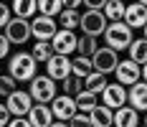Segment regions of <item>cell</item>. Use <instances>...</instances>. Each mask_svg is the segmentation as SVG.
Segmentation results:
<instances>
[{
    "label": "cell",
    "instance_id": "obj_1",
    "mask_svg": "<svg viewBox=\"0 0 147 127\" xmlns=\"http://www.w3.org/2000/svg\"><path fill=\"white\" fill-rule=\"evenodd\" d=\"M8 74L13 76L18 84L23 81H30L36 74H38V61L33 58L30 51H18L8 58Z\"/></svg>",
    "mask_w": 147,
    "mask_h": 127
},
{
    "label": "cell",
    "instance_id": "obj_2",
    "mask_svg": "<svg viewBox=\"0 0 147 127\" xmlns=\"http://www.w3.org/2000/svg\"><path fill=\"white\" fill-rule=\"evenodd\" d=\"M132 38H134V31L124 20H114L104 31V46H109L114 51H127V46L132 43Z\"/></svg>",
    "mask_w": 147,
    "mask_h": 127
},
{
    "label": "cell",
    "instance_id": "obj_3",
    "mask_svg": "<svg viewBox=\"0 0 147 127\" xmlns=\"http://www.w3.org/2000/svg\"><path fill=\"white\" fill-rule=\"evenodd\" d=\"M28 94L33 102H41V104H51V99L59 94V81H53L48 74H36L33 79L28 81Z\"/></svg>",
    "mask_w": 147,
    "mask_h": 127
},
{
    "label": "cell",
    "instance_id": "obj_4",
    "mask_svg": "<svg viewBox=\"0 0 147 127\" xmlns=\"http://www.w3.org/2000/svg\"><path fill=\"white\" fill-rule=\"evenodd\" d=\"M3 33L8 36L10 46H26V43L33 38V33H30V20L18 18V15H13V18L8 20V26L3 28Z\"/></svg>",
    "mask_w": 147,
    "mask_h": 127
},
{
    "label": "cell",
    "instance_id": "obj_5",
    "mask_svg": "<svg viewBox=\"0 0 147 127\" xmlns=\"http://www.w3.org/2000/svg\"><path fill=\"white\" fill-rule=\"evenodd\" d=\"M107 26H109V20H107V15L102 13V10H84L81 13V20H79V28H81V33H86V36H104V31H107Z\"/></svg>",
    "mask_w": 147,
    "mask_h": 127
},
{
    "label": "cell",
    "instance_id": "obj_6",
    "mask_svg": "<svg viewBox=\"0 0 147 127\" xmlns=\"http://www.w3.org/2000/svg\"><path fill=\"white\" fill-rule=\"evenodd\" d=\"M91 64H94V71H99V74H114L119 64V51L109 48V46H99L91 56Z\"/></svg>",
    "mask_w": 147,
    "mask_h": 127
},
{
    "label": "cell",
    "instance_id": "obj_7",
    "mask_svg": "<svg viewBox=\"0 0 147 127\" xmlns=\"http://www.w3.org/2000/svg\"><path fill=\"white\" fill-rule=\"evenodd\" d=\"M56 31H59V23H56V18H51V15L36 13L30 18V33H33L36 41H51Z\"/></svg>",
    "mask_w": 147,
    "mask_h": 127
},
{
    "label": "cell",
    "instance_id": "obj_8",
    "mask_svg": "<svg viewBox=\"0 0 147 127\" xmlns=\"http://www.w3.org/2000/svg\"><path fill=\"white\" fill-rule=\"evenodd\" d=\"M51 112H53V120H61V122H69L74 114L79 112V107H76V99L71 94H56V97L51 99Z\"/></svg>",
    "mask_w": 147,
    "mask_h": 127
},
{
    "label": "cell",
    "instance_id": "obj_9",
    "mask_svg": "<svg viewBox=\"0 0 147 127\" xmlns=\"http://www.w3.org/2000/svg\"><path fill=\"white\" fill-rule=\"evenodd\" d=\"M5 107H8L10 117H26L28 109L33 107V99H30L28 92H23V89H13V92L5 97Z\"/></svg>",
    "mask_w": 147,
    "mask_h": 127
},
{
    "label": "cell",
    "instance_id": "obj_10",
    "mask_svg": "<svg viewBox=\"0 0 147 127\" xmlns=\"http://www.w3.org/2000/svg\"><path fill=\"white\" fill-rule=\"evenodd\" d=\"M114 76H117L119 84L132 86L134 81H140V79H142V66H140L137 61H132V58H119L117 69H114Z\"/></svg>",
    "mask_w": 147,
    "mask_h": 127
},
{
    "label": "cell",
    "instance_id": "obj_11",
    "mask_svg": "<svg viewBox=\"0 0 147 127\" xmlns=\"http://www.w3.org/2000/svg\"><path fill=\"white\" fill-rule=\"evenodd\" d=\"M76 41H79V36H76L74 31L59 28L56 33H53V38H51L53 54H63V56H71L74 51H76Z\"/></svg>",
    "mask_w": 147,
    "mask_h": 127
},
{
    "label": "cell",
    "instance_id": "obj_12",
    "mask_svg": "<svg viewBox=\"0 0 147 127\" xmlns=\"http://www.w3.org/2000/svg\"><path fill=\"white\" fill-rule=\"evenodd\" d=\"M46 74L53 79V81H61L71 74V58L63 56V54H53V56L46 61Z\"/></svg>",
    "mask_w": 147,
    "mask_h": 127
},
{
    "label": "cell",
    "instance_id": "obj_13",
    "mask_svg": "<svg viewBox=\"0 0 147 127\" xmlns=\"http://www.w3.org/2000/svg\"><path fill=\"white\" fill-rule=\"evenodd\" d=\"M102 104L112 107V109H119L122 104H127V86L114 81V84H107L102 92Z\"/></svg>",
    "mask_w": 147,
    "mask_h": 127
},
{
    "label": "cell",
    "instance_id": "obj_14",
    "mask_svg": "<svg viewBox=\"0 0 147 127\" xmlns=\"http://www.w3.org/2000/svg\"><path fill=\"white\" fill-rule=\"evenodd\" d=\"M28 122L33 127H48L53 122V112H51V104H41V102H33V107L28 109Z\"/></svg>",
    "mask_w": 147,
    "mask_h": 127
},
{
    "label": "cell",
    "instance_id": "obj_15",
    "mask_svg": "<svg viewBox=\"0 0 147 127\" xmlns=\"http://www.w3.org/2000/svg\"><path fill=\"white\" fill-rule=\"evenodd\" d=\"M127 26L132 31L142 28L147 23V5H142V3H132V5H127L124 8V18H122Z\"/></svg>",
    "mask_w": 147,
    "mask_h": 127
},
{
    "label": "cell",
    "instance_id": "obj_16",
    "mask_svg": "<svg viewBox=\"0 0 147 127\" xmlns=\"http://www.w3.org/2000/svg\"><path fill=\"white\" fill-rule=\"evenodd\" d=\"M127 102L132 104L137 112H147V81H134L127 89Z\"/></svg>",
    "mask_w": 147,
    "mask_h": 127
},
{
    "label": "cell",
    "instance_id": "obj_17",
    "mask_svg": "<svg viewBox=\"0 0 147 127\" xmlns=\"http://www.w3.org/2000/svg\"><path fill=\"white\" fill-rule=\"evenodd\" d=\"M140 125V112L132 104H122L114 109V127H137Z\"/></svg>",
    "mask_w": 147,
    "mask_h": 127
},
{
    "label": "cell",
    "instance_id": "obj_18",
    "mask_svg": "<svg viewBox=\"0 0 147 127\" xmlns=\"http://www.w3.org/2000/svg\"><path fill=\"white\" fill-rule=\"evenodd\" d=\"M89 120H91V127H112L114 125V109L107 104H96L89 112Z\"/></svg>",
    "mask_w": 147,
    "mask_h": 127
},
{
    "label": "cell",
    "instance_id": "obj_19",
    "mask_svg": "<svg viewBox=\"0 0 147 127\" xmlns=\"http://www.w3.org/2000/svg\"><path fill=\"white\" fill-rule=\"evenodd\" d=\"M10 10H13V15H18V18L30 20L33 15L38 13V0H13V3H10Z\"/></svg>",
    "mask_w": 147,
    "mask_h": 127
},
{
    "label": "cell",
    "instance_id": "obj_20",
    "mask_svg": "<svg viewBox=\"0 0 147 127\" xmlns=\"http://www.w3.org/2000/svg\"><path fill=\"white\" fill-rule=\"evenodd\" d=\"M79 20H81V13L74 10V8H63V10L56 15L59 28H66V31H76V28H79Z\"/></svg>",
    "mask_w": 147,
    "mask_h": 127
},
{
    "label": "cell",
    "instance_id": "obj_21",
    "mask_svg": "<svg viewBox=\"0 0 147 127\" xmlns=\"http://www.w3.org/2000/svg\"><path fill=\"white\" fill-rule=\"evenodd\" d=\"M74 99H76V107H79V112H91V109L99 104V94H94V92H89V89L76 92V94H74Z\"/></svg>",
    "mask_w": 147,
    "mask_h": 127
},
{
    "label": "cell",
    "instance_id": "obj_22",
    "mask_svg": "<svg viewBox=\"0 0 147 127\" xmlns=\"http://www.w3.org/2000/svg\"><path fill=\"white\" fill-rule=\"evenodd\" d=\"M127 51H129V58L137 61L140 66L147 64V38H132V43L127 46Z\"/></svg>",
    "mask_w": 147,
    "mask_h": 127
},
{
    "label": "cell",
    "instance_id": "obj_23",
    "mask_svg": "<svg viewBox=\"0 0 147 127\" xmlns=\"http://www.w3.org/2000/svg\"><path fill=\"white\" fill-rule=\"evenodd\" d=\"M107 84H109V81H107V74H99V71H91V74L84 76V89L94 92V94H102Z\"/></svg>",
    "mask_w": 147,
    "mask_h": 127
},
{
    "label": "cell",
    "instance_id": "obj_24",
    "mask_svg": "<svg viewBox=\"0 0 147 127\" xmlns=\"http://www.w3.org/2000/svg\"><path fill=\"white\" fill-rule=\"evenodd\" d=\"M96 48H99V38H96V36H86V33L79 36V41H76V54H81V56H94Z\"/></svg>",
    "mask_w": 147,
    "mask_h": 127
},
{
    "label": "cell",
    "instance_id": "obj_25",
    "mask_svg": "<svg viewBox=\"0 0 147 127\" xmlns=\"http://www.w3.org/2000/svg\"><path fill=\"white\" fill-rule=\"evenodd\" d=\"M94 71V64H91V56H81V54H76V56L71 58V74H76V76H86V74H91Z\"/></svg>",
    "mask_w": 147,
    "mask_h": 127
},
{
    "label": "cell",
    "instance_id": "obj_26",
    "mask_svg": "<svg viewBox=\"0 0 147 127\" xmlns=\"http://www.w3.org/2000/svg\"><path fill=\"white\" fill-rule=\"evenodd\" d=\"M124 8H127V5H124L122 0H107V5L102 8V13L107 15L109 23H114V20H122V18H124Z\"/></svg>",
    "mask_w": 147,
    "mask_h": 127
},
{
    "label": "cell",
    "instance_id": "obj_27",
    "mask_svg": "<svg viewBox=\"0 0 147 127\" xmlns=\"http://www.w3.org/2000/svg\"><path fill=\"white\" fill-rule=\"evenodd\" d=\"M30 54H33V58L38 64H46L48 58L53 56V46H51V41H36L33 48H30Z\"/></svg>",
    "mask_w": 147,
    "mask_h": 127
},
{
    "label": "cell",
    "instance_id": "obj_28",
    "mask_svg": "<svg viewBox=\"0 0 147 127\" xmlns=\"http://www.w3.org/2000/svg\"><path fill=\"white\" fill-rule=\"evenodd\" d=\"M61 84V92H63V94H76V92H81V89H84V79H81V76H76V74H69V76H66V79H61L59 81Z\"/></svg>",
    "mask_w": 147,
    "mask_h": 127
},
{
    "label": "cell",
    "instance_id": "obj_29",
    "mask_svg": "<svg viewBox=\"0 0 147 127\" xmlns=\"http://www.w3.org/2000/svg\"><path fill=\"white\" fill-rule=\"evenodd\" d=\"M61 10H63L61 0H38V13H41V15H51V18H56Z\"/></svg>",
    "mask_w": 147,
    "mask_h": 127
},
{
    "label": "cell",
    "instance_id": "obj_30",
    "mask_svg": "<svg viewBox=\"0 0 147 127\" xmlns=\"http://www.w3.org/2000/svg\"><path fill=\"white\" fill-rule=\"evenodd\" d=\"M13 89H18V81L10 74H0V97H8Z\"/></svg>",
    "mask_w": 147,
    "mask_h": 127
},
{
    "label": "cell",
    "instance_id": "obj_31",
    "mask_svg": "<svg viewBox=\"0 0 147 127\" xmlns=\"http://www.w3.org/2000/svg\"><path fill=\"white\" fill-rule=\"evenodd\" d=\"M69 127H91V120H89V112H76L69 120Z\"/></svg>",
    "mask_w": 147,
    "mask_h": 127
},
{
    "label": "cell",
    "instance_id": "obj_32",
    "mask_svg": "<svg viewBox=\"0 0 147 127\" xmlns=\"http://www.w3.org/2000/svg\"><path fill=\"white\" fill-rule=\"evenodd\" d=\"M10 18H13V10H10V5H5V3L0 0V28H5Z\"/></svg>",
    "mask_w": 147,
    "mask_h": 127
},
{
    "label": "cell",
    "instance_id": "obj_33",
    "mask_svg": "<svg viewBox=\"0 0 147 127\" xmlns=\"http://www.w3.org/2000/svg\"><path fill=\"white\" fill-rule=\"evenodd\" d=\"M8 56H10V41H8L5 33H0V61L8 58Z\"/></svg>",
    "mask_w": 147,
    "mask_h": 127
},
{
    "label": "cell",
    "instance_id": "obj_34",
    "mask_svg": "<svg viewBox=\"0 0 147 127\" xmlns=\"http://www.w3.org/2000/svg\"><path fill=\"white\" fill-rule=\"evenodd\" d=\"M5 127H33V125L28 122V117H10V122Z\"/></svg>",
    "mask_w": 147,
    "mask_h": 127
},
{
    "label": "cell",
    "instance_id": "obj_35",
    "mask_svg": "<svg viewBox=\"0 0 147 127\" xmlns=\"http://www.w3.org/2000/svg\"><path fill=\"white\" fill-rule=\"evenodd\" d=\"M104 5H107V0H84V8L89 10H102Z\"/></svg>",
    "mask_w": 147,
    "mask_h": 127
},
{
    "label": "cell",
    "instance_id": "obj_36",
    "mask_svg": "<svg viewBox=\"0 0 147 127\" xmlns=\"http://www.w3.org/2000/svg\"><path fill=\"white\" fill-rule=\"evenodd\" d=\"M10 122V112H8V107H5V102L0 104V127H5Z\"/></svg>",
    "mask_w": 147,
    "mask_h": 127
},
{
    "label": "cell",
    "instance_id": "obj_37",
    "mask_svg": "<svg viewBox=\"0 0 147 127\" xmlns=\"http://www.w3.org/2000/svg\"><path fill=\"white\" fill-rule=\"evenodd\" d=\"M61 5H63V8H74V10H79V8L84 5V0H61Z\"/></svg>",
    "mask_w": 147,
    "mask_h": 127
},
{
    "label": "cell",
    "instance_id": "obj_38",
    "mask_svg": "<svg viewBox=\"0 0 147 127\" xmlns=\"http://www.w3.org/2000/svg\"><path fill=\"white\" fill-rule=\"evenodd\" d=\"M48 127H69V122H61V120H53Z\"/></svg>",
    "mask_w": 147,
    "mask_h": 127
},
{
    "label": "cell",
    "instance_id": "obj_39",
    "mask_svg": "<svg viewBox=\"0 0 147 127\" xmlns=\"http://www.w3.org/2000/svg\"><path fill=\"white\" fill-rule=\"evenodd\" d=\"M142 81H147V64H142Z\"/></svg>",
    "mask_w": 147,
    "mask_h": 127
},
{
    "label": "cell",
    "instance_id": "obj_40",
    "mask_svg": "<svg viewBox=\"0 0 147 127\" xmlns=\"http://www.w3.org/2000/svg\"><path fill=\"white\" fill-rule=\"evenodd\" d=\"M142 38H147V23L142 26Z\"/></svg>",
    "mask_w": 147,
    "mask_h": 127
},
{
    "label": "cell",
    "instance_id": "obj_41",
    "mask_svg": "<svg viewBox=\"0 0 147 127\" xmlns=\"http://www.w3.org/2000/svg\"><path fill=\"white\" fill-rule=\"evenodd\" d=\"M137 3H142V5H147V0H137Z\"/></svg>",
    "mask_w": 147,
    "mask_h": 127
},
{
    "label": "cell",
    "instance_id": "obj_42",
    "mask_svg": "<svg viewBox=\"0 0 147 127\" xmlns=\"http://www.w3.org/2000/svg\"><path fill=\"white\" fill-rule=\"evenodd\" d=\"M145 125H147V112H145Z\"/></svg>",
    "mask_w": 147,
    "mask_h": 127
},
{
    "label": "cell",
    "instance_id": "obj_43",
    "mask_svg": "<svg viewBox=\"0 0 147 127\" xmlns=\"http://www.w3.org/2000/svg\"><path fill=\"white\" fill-rule=\"evenodd\" d=\"M137 127H147V125H137Z\"/></svg>",
    "mask_w": 147,
    "mask_h": 127
},
{
    "label": "cell",
    "instance_id": "obj_44",
    "mask_svg": "<svg viewBox=\"0 0 147 127\" xmlns=\"http://www.w3.org/2000/svg\"><path fill=\"white\" fill-rule=\"evenodd\" d=\"M122 3H127V0H122Z\"/></svg>",
    "mask_w": 147,
    "mask_h": 127
},
{
    "label": "cell",
    "instance_id": "obj_45",
    "mask_svg": "<svg viewBox=\"0 0 147 127\" xmlns=\"http://www.w3.org/2000/svg\"><path fill=\"white\" fill-rule=\"evenodd\" d=\"M112 127H114V125H112Z\"/></svg>",
    "mask_w": 147,
    "mask_h": 127
}]
</instances>
